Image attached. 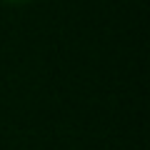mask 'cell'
<instances>
[{
	"instance_id": "6da1fadb",
	"label": "cell",
	"mask_w": 150,
	"mask_h": 150,
	"mask_svg": "<svg viewBox=\"0 0 150 150\" xmlns=\"http://www.w3.org/2000/svg\"><path fill=\"white\" fill-rule=\"evenodd\" d=\"M5 3H10V5H25V3H30V0H5Z\"/></svg>"
}]
</instances>
